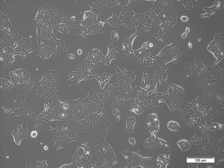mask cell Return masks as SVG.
Instances as JSON below:
<instances>
[{
    "mask_svg": "<svg viewBox=\"0 0 224 168\" xmlns=\"http://www.w3.org/2000/svg\"><path fill=\"white\" fill-rule=\"evenodd\" d=\"M160 8L158 0L155 1L152 8L143 13L144 17L141 24L147 30H151L154 25L160 22Z\"/></svg>",
    "mask_w": 224,
    "mask_h": 168,
    "instance_id": "obj_5",
    "label": "cell"
},
{
    "mask_svg": "<svg viewBox=\"0 0 224 168\" xmlns=\"http://www.w3.org/2000/svg\"><path fill=\"white\" fill-rule=\"evenodd\" d=\"M67 57L69 59L73 60L75 58V56L74 54H70L68 55Z\"/></svg>",
    "mask_w": 224,
    "mask_h": 168,
    "instance_id": "obj_27",
    "label": "cell"
},
{
    "mask_svg": "<svg viewBox=\"0 0 224 168\" xmlns=\"http://www.w3.org/2000/svg\"><path fill=\"white\" fill-rule=\"evenodd\" d=\"M167 128L170 130L176 131L180 130L181 127L179 124L177 122L171 121L167 123Z\"/></svg>",
    "mask_w": 224,
    "mask_h": 168,
    "instance_id": "obj_20",
    "label": "cell"
},
{
    "mask_svg": "<svg viewBox=\"0 0 224 168\" xmlns=\"http://www.w3.org/2000/svg\"><path fill=\"white\" fill-rule=\"evenodd\" d=\"M113 67L116 71V73L113 76L114 79L116 80V83L119 82L131 83L135 79L136 73L135 72L127 71L123 67L119 68L116 64H114Z\"/></svg>",
    "mask_w": 224,
    "mask_h": 168,
    "instance_id": "obj_7",
    "label": "cell"
},
{
    "mask_svg": "<svg viewBox=\"0 0 224 168\" xmlns=\"http://www.w3.org/2000/svg\"><path fill=\"white\" fill-rule=\"evenodd\" d=\"M123 108L138 115L142 114L146 109L145 107L139 101V98H135L133 95L125 99Z\"/></svg>",
    "mask_w": 224,
    "mask_h": 168,
    "instance_id": "obj_6",
    "label": "cell"
},
{
    "mask_svg": "<svg viewBox=\"0 0 224 168\" xmlns=\"http://www.w3.org/2000/svg\"><path fill=\"white\" fill-rule=\"evenodd\" d=\"M127 162L126 168H156L157 162L155 157H144L136 153L127 150L121 151Z\"/></svg>",
    "mask_w": 224,
    "mask_h": 168,
    "instance_id": "obj_3",
    "label": "cell"
},
{
    "mask_svg": "<svg viewBox=\"0 0 224 168\" xmlns=\"http://www.w3.org/2000/svg\"><path fill=\"white\" fill-rule=\"evenodd\" d=\"M187 34L186 33H184L182 34H181V39H185V37H186Z\"/></svg>",
    "mask_w": 224,
    "mask_h": 168,
    "instance_id": "obj_30",
    "label": "cell"
},
{
    "mask_svg": "<svg viewBox=\"0 0 224 168\" xmlns=\"http://www.w3.org/2000/svg\"><path fill=\"white\" fill-rule=\"evenodd\" d=\"M37 134V132L36 131H33L31 133V136L33 137H35Z\"/></svg>",
    "mask_w": 224,
    "mask_h": 168,
    "instance_id": "obj_29",
    "label": "cell"
},
{
    "mask_svg": "<svg viewBox=\"0 0 224 168\" xmlns=\"http://www.w3.org/2000/svg\"><path fill=\"white\" fill-rule=\"evenodd\" d=\"M116 119L118 121H119L120 120V116H119L116 117Z\"/></svg>",
    "mask_w": 224,
    "mask_h": 168,
    "instance_id": "obj_34",
    "label": "cell"
},
{
    "mask_svg": "<svg viewBox=\"0 0 224 168\" xmlns=\"http://www.w3.org/2000/svg\"><path fill=\"white\" fill-rule=\"evenodd\" d=\"M103 55L97 49L91 48L89 51L88 57L81 60L82 62L90 65L93 69L99 67L102 65V60Z\"/></svg>",
    "mask_w": 224,
    "mask_h": 168,
    "instance_id": "obj_8",
    "label": "cell"
},
{
    "mask_svg": "<svg viewBox=\"0 0 224 168\" xmlns=\"http://www.w3.org/2000/svg\"><path fill=\"white\" fill-rule=\"evenodd\" d=\"M150 66H144L141 84L147 86L144 88L150 90H157V83L162 85H166L167 76L168 75L167 68L162 65H158L153 62L150 63Z\"/></svg>",
    "mask_w": 224,
    "mask_h": 168,
    "instance_id": "obj_1",
    "label": "cell"
},
{
    "mask_svg": "<svg viewBox=\"0 0 224 168\" xmlns=\"http://www.w3.org/2000/svg\"><path fill=\"white\" fill-rule=\"evenodd\" d=\"M119 19L123 26L134 30L142 22L139 13H135L131 9L125 5L122 6Z\"/></svg>",
    "mask_w": 224,
    "mask_h": 168,
    "instance_id": "obj_4",
    "label": "cell"
},
{
    "mask_svg": "<svg viewBox=\"0 0 224 168\" xmlns=\"http://www.w3.org/2000/svg\"><path fill=\"white\" fill-rule=\"evenodd\" d=\"M117 5L122 6L117 0H97L89 6L92 9H98L101 12Z\"/></svg>",
    "mask_w": 224,
    "mask_h": 168,
    "instance_id": "obj_12",
    "label": "cell"
},
{
    "mask_svg": "<svg viewBox=\"0 0 224 168\" xmlns=\"http://www.w3.org/2000/svg\"><path fill=\"white\" fill-rule=\"evenodd\" d=\"M110 37L111 40L114 42H117L119 37L118 33L116 31H112L110 34Z\"/></svg>",
    "mask_w": 224,
    "mask_h": 168,
    "instance_id": "obj_24",
    "label": "cell"
},
{
    "mask_svg": "<svg viewBox=\"0 0 224 168\" xmlns=\"http://www.w3.org/2000/svg\"><path fill=\"white\" fill-rule=\"evenodd\" d=\"M105 23L108 22L113 27H118L123 26L121 22L119 20L115 14L114 13L112 16L106 20Z\"/></svg>",
    "mask_w": 224,
    "mask_h": 168,
    "instance_id": "obj_18",
    "label": "cell"
},
{
    "mask_svg": "<svg viewBox=\"0 0 224 168\" xmlns=\"http://www.w3.org/2000/svg\"><path fill=\"white\" fill-rule=\"evenodd\" d=\"M56 45L57 48V53H62L63 51L65 45V43L62 39H57L56 40Z\"/></svg>",
    "mask_w": 224,
    "mask_h": 168,
    "instance_id": "obj_21",
    "label": "cell"
},
{
    "mask_svg": "<svg viewBox=\"0 0 224 168\" xmlns=\"http://www.w3.org/2000/svg\"><path fill=\"white\" fill-rule=\"evenodd\" d=\"M82 51L81 49H79L77 51L78 54L79 55H81L82 54Z\"/></svg>",
    "mask_w": 224,
    "mask_h": 168,
    "instance_id": "obj_33",
    "label": "cell"
},
{
    "mask_svg": "<svg viewBox=\"0 0 224 168\" xmlns=\"http://www.w3.org/2000/svg\"><path fill=\"white\" fill-rule=\"evenodd\" d=\"M181 20L183 22H186L188 20V18L185 16H182L181 17Z\"/></svg>",
    "mask_w": 224,
    "mask_h": 168,
    "instance_id": "obj_28",
    "label": "cell"
},
{
    "mask_svg": "<svg viewBox=\"0 0 224 168\" xmlns=\"http://www.w3.org/2000/svg\"><path fill=\"white\" fill-rule=\"evenodd\" d=\"M185 9H192L193 6L192 0H184L182 2Z\"/></svg>",
    "mask_w": 224,
    "mask_h": 168,
    "instance_id": "obj_23",
    "label": "cell"
},
{
    "mask_svg": "<svg viewBox=\"0 0 224 168\" xmlns=\"http://www.w3.org/2000/svg\"><path fill=\"white\" fill-rule=\"evenodd\" d=\"M159 125V121L156 114L151 113L147 115L145 127L150 131L151 134H156L158 130Z\"/></svg>",
    "mask_w": 224,
    "mask_h": 168,
    "instance_id": "obj_10",
    "label": "cell"
},
{
    "mask_svg": "<svg viewBox=\"0 0 224 168\" xmlns=\"http://www.w3.org/2000/svg\"><path fill=\"white\" fill-rule=\"evenodd\" d=\"M125 99L118 94L116 95L107 101L108 103L113 108H123Z\"/></svg>",
    "mask_w": 224,
    "mask_h": 168,
    "instance_id": "obj_14",
    "label": "cell"
},
{
    "mask_svg": "<svg viewBox=\"0 0 224 168\" xmlns=\"http://www.w3.org/2000/svg\"><path fill=\"white\" fill-rule=\"evenodd\" d=\"M144 147L147 153L153 152L155 151V148L154 143L151 136L145 139Z\"/></svg>",
    "mask_w": 224,
    "mask_h": 168,
    "instance_id": "obj_17",
    "label": "cell"
},
{
    "mask_svg": "<svg viewBox=\"0 0 224 168\" xmlns=\"http://www.w3.org/2000/svg\"><path fill=\"white\" fill-rule=\"evenodd\" d=\"M108 52L106 56H103L102 60V65L105 64L111 66V62L113 59L117 60L120 54L119 49L115 45L111 44L108 47Z\"/></svg>",
    "mask_w": 224,
    "mask_h": 168,
    "instance_id": "obj_11",
    "label": "cell"
},
{
    "mask_svg": "<svg viewBox=\"0 0 224 168\" xmlns=\"http://www.w3.org/2000/svg\"><path fill=\"white\" fill-rule=\"evenodd\" d=\"M112 114H114L116 117L120 116L121 114L120 111L116 108H113Z\"/></svg>",
    "mask_w": 224,
    "mask_h": 168,
    "instance_id": "obj_25",
    "label": "cell"
},
{
    "mask_svg": "<svg viewBox=\"0 0 224 168\" xmlns=\"http://www.w3.org/2000/svg\"><path fill=\"white\" fill-rule=\"evenodd\" d=\"M177 144L181 150L183 151H185L189 150L191 145L190 142L186 139H182L178 141Z\"/></svg>",
    "mask_w": 224,
    "mask_h": 168,
    "instance_id": "obj_19",
    "label": "cell"
},
{
    "mask_svg": "<svg viewBox=\"0 0 224 168\" xmlns=\"http://www.w3.org/2000/svg\"><path fill=\"white\" fill-rule=\"evenodd\" d=\"M173 24L171 22H165L159 25V33L152 34L161 43H165L169 41L171 33V28Z\"/></svg>",
    "mask_w": 224,
    "mask_h": 168,
    "instance_id": "obj_9",
    "label": "cell"
},
{
    "mask_svg": "<svg viewBox=\"0 0 224 168\" xmlns=\"http://www.w3.org/2000/svg\"><path fill=\"white\" fill-rule=\"evenodd\" d=\"M155 47V44L151 41L145 42L139 49L133 50L132 49L127 51H122L123 56L128 58L129 61L134 65H146L153 62L152 56L150 55Z\"/></svg>",
    "mask_w": 224,
    "mask_h": 168,
    "instance_id": "obj_2",
    "label": "cell"
},
{
    "mask_svg": "<svg viewBox=\"0 0 224 168\" xmlns=\"http://www.w3.org/2000/svg\"><path fill=\"white\" fill-rule=\"evenodd\" d=\"M137 36L134 33L123 42L122 50H128L132 49L133 43L134 39Z\"/></svg>",
    "mask_w": 224,
    "mask_h": 168,
    "instance_id": "obj_16",
    "label": "cell"
},
{
    "mask_svg": "<svg viewBox=\"0 0 224 168\" xmlns=\"http://www.w3.org/2000/svg\"><path fill=\"white\" fill-rule=\"evenodd\" d=\"M128 141L130 144L134 146L136 144V141L134 138L130 137L128 139Z\"/></svg>",
    "mask_w": 224,
    "mask_h": 168,
    "instance_id": "obj_26",
    "label": "cell"
},
{
    "mask_svg": "<svg viewBox=\"0 0 224 168\" xmlns=\"http://www.w3.org/2000/svg\"><path fill=\"white\" fill-rule=\"evenodd\" d=\"M71 19L73 21H75L76 18L74 16H73L71 17Z\"/></svg>",
    "mask_w": 224,
    "mask_h": 168,
    "instance_id": "obj_35",
    "label": "cell"
},
{
    "mask_svg": "<svg viewBox=\"0 0 224 168\" xmlns=\"http://www.w3.org/2000/svg\"><path fill=\"white\" fill-rule=\"evenodd\" d=\"M193 6L195 5L199 2V1L192 0Z\"/></svg>",
    "mask_w": 224,
    "mask_h": 168,
    "instance_id": "obj_31",
    "label": "cell"
},
{
    "mask_svg": "<svg viewBox=\"0 0 224 168\" xmlns=\"http://www.w3.org/2000/svg\"><path fill=\"white\" fill-rule=\"evenodd\" d=\"M44 149L45 150H47L48 149V147H47V146H45L44 147Z\"/></svg>",
    "mask_w": 224,
    "mask_h": 168,
    "instance_id": "obj_36",
    "label": "cell"
},
{
    "mask_svg": "<svg viewBox=\"0 0 224 168\" xmlns=\"http://www.w3.org/2000/svg\"><path fill=\"white\" fill-rule=\"evenodd\" d=\"M137 121L136 119L134 116H131L127 118L126 131L129 133L133 132L134 126Z\"/></svg>",
    "mask_w": 224,
    "mask_h": 168,
    "instance_id": "obj_15",
    "label": "cell"
},
{
    "mask_svg": "<svg viewBox=\"0 0 224 168\" xmlns=\"http://www.w3.org/2000/svg\"><path fill=\"white\" fill-rule=\"evenodd\" d=\"M184 68L185 73L190 76H197L200 73V70L197 69L193 60L190 57L185 60Z\"/></svg>",
    "mask_w": 224,
    "mask_h": 168,
    "instance_id": "obj_13",
    "label": "cell"
},
{
    "mask_svg": "<svg viewBox=\"0 0 224 168\" xmlns=\"http://www.w3.org/2000/svg\"><path fill=\"white\" fill-rule=\"evenodd\" d=\"M126 4L125 6L128 8L132 9L135 5L138 4L142 2L145 1L143 0H126Z\"/></svg>",
    "mask_w": 224,
    "mask_h": 168,
    "instance_id": "obj_22",
    "label": "cell"
},
{
    "mask_svg": "<svg viewBox=\"0 0 224 168\" xmlns=\"http://www.w3.org/2000/svg\"><path fill=\"white\" fill-rule=\"evenodd\" d=\"M97 0H89L88 1V3L89 5L94 3Z\"/></svg>",
    "mask_w": 224,
    "mask_h": 168,
    "instance_id": "obj_32",
    "label": "cell"
}]
</instances>
